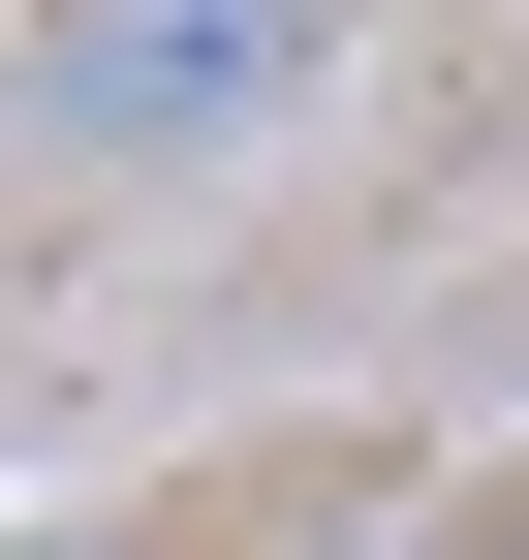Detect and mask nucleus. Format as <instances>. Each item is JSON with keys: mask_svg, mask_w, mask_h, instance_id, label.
<instances>
[{"mask_svg": "<svg viewBox=\"0 0 529 560\" xmlns=\"http://www.w3.org/2000/svg\"><path fill=\"white\" fill-rule=\"evenodd\" d=\"M311 94H343V0H32L0 156L32 187H219V156H281Z\"/></svg>", "mask_w": 529, "mask_h": 560, "instance_id": "f257e3e1", "label": "nucleus"}, {"mask_svg": "<svg viewBox=\"0 0 529 560\" xmlns=\"http://www.w3.org/2000/svg\"><path fill=\"white\" fill-rule=\"evenodd\" d=\"M0 560H156V529H0Z\"/></svg>", "mask_w": 529, "mask_h": 560, "instance_id": "7ed1b4c3", "label": "nucleus"}, {"mask_svg": "<svg viewBox=\"0 0 529 560\" xmlns=\"http://www.w3.org/2000/svg\"><path fill=\"white\" fill-rule=\"evenodd\" d=\"M436 560H529V467H468V499H436Z\"/></svg>", "mask_w": 529, "mask_h": 560, "instance_id": "f03ea898", "label": "nucleus"}]
</instances>
